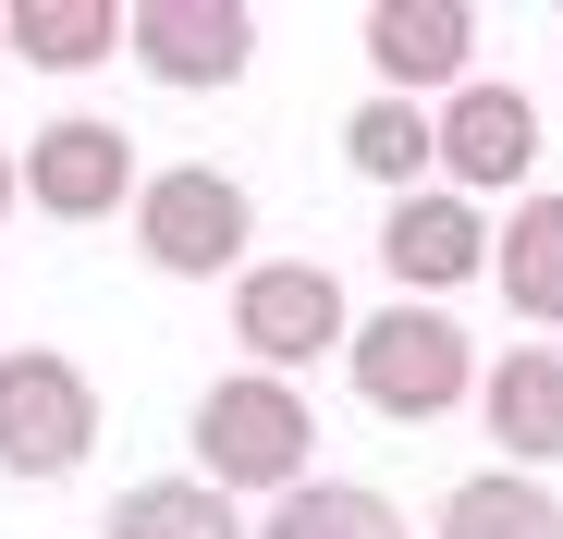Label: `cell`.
<instances>
[{
	"label": "cell",
	"mask_w": 563,
	"mask_h": 539,
	"mask_svg": "<svg viewBox=\"0 0 563 539\" xmlns=\"http://www.w3.org/2000/svg\"><path fill=\"white\" fill-rule=\"evenodd\" d=\"M343 369H355L367 417H405V429H429V417H453L465 393H478V343H465L441 307H405V295H393L380 319H355Z\"/></svg>",
	"instance_id": "2"
},
{
	"label": "cell",
	"mask_w": 563,
	"mask_h": 539,
	"mask_svg": "<svg viewBox=\"0 0 563 539\" xmlns=\"http://www.w3.org/2000/svg\"><path fill=\"white\" fill-rule=\"evenodd\" d=\"M490 283H503L515 319L563 331V197H551V185H527V197L490 221Z\"/></svg>",
	"instance_id": "12"
},
{
	"label": "cell",
	"mask_w": 563,
	"mask_h": 539,
	"mask_svg": "<svg viewBox=\"0 0 563 539\" xmlns=\"http://www.w3.org/2000/svg\"><path fill=\"white\" fill-rule=\"evenodd\" d=\"M429 123H441V185H453L465 209L527 197V172H539V99H527L515 74H465Z\"/></svg>",
	"instance_id": "7"
},
{
	"label": "cell",
	"mask_w": 563,
	"mask_h": 539,
	"mask_svg": "<svg viewBox=\"0 0 563 539\" xmlns=\"http://www.w3.org/2000/svg\"><path fill=\"white\" fill-rule=\"evenodd\" d=\"M429 539H563V503H551V479H527V466H478V479L441 491Z\"/></svg>",
	"instance_id": "13"
},
{
	"label": "cell",
	"mask_w": 563,
	"mask_h": 539,
	"mask_svg": "<svg viewBox=\"0 0 563 539\" xmlns=\"http://www.w3.org/2000/svg\"><path fill=\"white\" fill-rule=\"evenodd\" d=\"M478 429L527 479L563 466V343H503V369H478Z\"/></svg>",
	"instance_id": "11"
},
{
	"label": "cell",
	"mask_w": 563,
	"mask_h": 539,
	"mask_svg": "<svg viewBox=\"0 0 563 539\" xmlns=\"http://www.w3.org/2000/svg\"><path fill=\"white\" fill-rule=\"evenodd\" d=\"M233 343H245V369L295 381V369L355 343V307H343V283L319 257H245L233 270Z\"/></svg>",
	"instance_id": "4"
},
{
	"label": "cell",
	"mask_w": 563,
	"mask_h": 539,
	"mask_svg": "<svg viewBox=\"0 0 563 539\" xmlns=\"http://www.w3.org/2000/svg\"><path fill=\"white\" fill-rule=\"evenodd\" d=\"M123 221H135V257L172 270V283H221V270H245V245H257V197L233 185V172H209V160H159Z\"/></svg>",
	"instance_id": "3"
},
{
	"label": "cell",
	"mask_w": 563,
	"mask_h": 539,
	"mask_svg": "<svg viewBox=\"0 0 563 539\" xmlns=\"http://www.w3.org/2000/svg\"><path fill=\"white\" fill-rule=\"evenodd\" d=\"M355 50H367V74H380V99H453L465 74H478V13L465 0H380V13L355 25Z\"/></svg>",
	"instance_id": "8"
},
{
	"label": "cell",
	"mask_w": 563,
	"mask_h": 539,
	"mask_svg": "<svg viewBox=\"0 0 563 539\" xmlns=\"http://www.w3.org/2000/svg\"><path fill=\"white\" fill-rule=\"evenodd\" d=\"M13 197H25V185H13V147H0V221H13Z\"/></svg>",
	"instance_id": "18"
},
{
	"label": "cell",
	"mask_w": 563,
	"mask_h": 539,
	"mask_svg": "<svg viewBox=\"0 0 563 539\" xmlns=\"http://www.w3.org/2000/svg\"><path fill=\"white\" fill-rule=\"evenodd\" d=\"M245 539H405V503H393V491H367V479H307V491L257 503Z\"/></svg>",
	"instance_id": "16"
},
{
	"label": "cell",
	"mask_w": 563,
	"mask_h": 539,
	"mask_svg": "<svg viewBox=\"0 0 563 539\" xmlns=\"http://www.w3.org/2000/svg\"><path fill=\"white\" fill-rule=\"evenodd\" d=\"M99 441V381L62 343H0V466L13 479H74Z\"/></svg>",
	"instance_id": "5"
},
{
	"label": "cell",
	"mask_w": 563,
	"mask_h": 539,
	"mask_svg": "<svg viewBox=\"0 0 563 539\" xmlns=\"http://www.w3.org/2000/svg\"><path fill=\"white\" fill-rule=\"evenodd\" d=\"M380 270H393L405 307H429V295H453V283H478V270H490V209H465L453 185L393 197V209H380Z\"/></svg>",
	"instance_id": "9"
},
{
	"label": "cell",
	"mask_w": 563,
	"mask_h": 539,
	"mask_svg": "<svg viewBox=\"0 0 563 539\" xmlns=\"http://www.w3.org/2000/svg\"><path fill=\"white\" fill-rule=\"evenodd\" d=\"M343 160L367 172V185L417 197L429 172H441V123H429V99H355V111H343Z\"/></svg>",
	"instance_id": "15"
},
{
	"label": "cell",
	"mask_w": 563,
	"mask_h": 539,
	"mask_svg": "<svg viewBox=\"0 0 563 539\" xmlns=\"http://www.w3.org/2000/svg\"><path fill=\"white\" fill-rule=\"evenodd\" d=\"M123 50L159 86H233L257 62V13H233V0H123Z\"/></svg>",
	"instance_id": "10"
},
{
	"label": "cell",
	"mask_w": 563,
	"mask_h": 539,
	"mask_svg": "<svg viewBox=\"0 0 563 539\" xmlns=\"http://www.w3.org/2000/svg\"><path fill=\"white\" fill-rule=\"evenodd\" d=\"M184 441H197V479L221 503H282L319 479V405L307 381H269V369H221L184 417Z\"/></svg>",
	"instance_id": "1"
},
{
	"label": "cell",
	"mask_w": 563,
	"mask_h": 539,
	"mask_svg": "<svg viewBox=\"0 0 563 539\" xmlns=\"http://www.w3.org/2000/svg\"><path fill=\"white\" fill-rule=\"evenodd\" d=\"M99 539H245V515H233L197 466H184V479H135V491H111Z\"/></svg>",
	"instance_id": "17"
},
{
	"label": "cell",
	"mask_w": 563,
	"mask_h": 539,
	"mask_svg": "<svg viewBox=\"0 0 563 539\" xmlns=\"http://www.w3.org/2000/svg\"><path fill=\"white\" fill-rule=\"evenodd\" d=\"M13 185H25L37 221H123L135 185H147V160H135V135L111 111H49L25 135V160H13Z\"/></svg>",
	"instance_id": "6"
},
{
	"label": "cell",
	"mask_w": 563,
	"mask_h": 539,
	"mask_svg": "<svg viewBox=\"0 0 563 539\" xmlns=\"http://www.w3.org/2000/svg\"><path fill=\"white\" fill-rule=\"evenodd\" d=\"M0 50L37 62V74H86L123 50V0H13L0 13Z\"/></svg>",
	"instance_id": "14"
}]
</instances>
